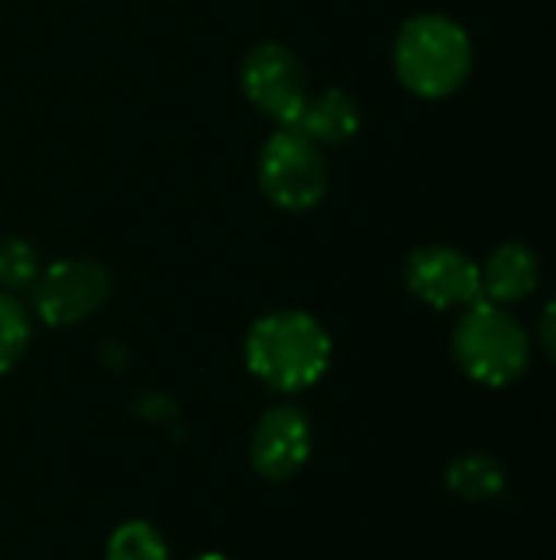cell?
I'll return each instance as SVG.
<instances>
[{
	"instance_id": "obj_13",
	"label": "cell",
	"mask_w": 556,
	"mask_h": 560,
	"mask_svg": "<svg viewBox=\"0 0 556 560\" xmlns=\"http://www.w3.org/2000/svg\"><path fill=\"white\" fill-rule=\"evenodd\" d=\"M29 345V318L23 305L0 289V374H7Z\"/></svg>"
},
{
	"instance_id": "obj_11",
	"label": "cell",
	"mask_w": 556,
	"mask_h": 560,
	"mask_svg": "<svg viewBox=\"0 0 556 560\" xmlns=\"http://www.w3.org/2000/svg\"><path fill=\"white\" fill-rule=\"evenodd\" d=\"M446 486L452 495H459L465 502H488V499H498L505 492L508 476L495 456L465 453V456L452 459V466L446 472Z\"/></svg>"
},
{
	"instance_id": "obj_9",
	"label": "cell",
	"mask_w": 556,
	"mask_h": 560,
	"mask_svg": "<svg viewBox=\"0 0 556 560\" xmlns=\"http://www.w3.org/2000/svg\"><path fill=\"white\" fill-rule=\"evenodd\" d=\"M482 272V299L495 305H514L534 295L541 285V259L524 243H501L478 266Z\"/></svg>"
},
{
	"instance_id": "obj_4",
	"label": "cell",
	"mask_w": 556,
	"mask_h": 560,
	"mask_svg": "<svg viewBox=\"0 0 556 560\" xmlns=\"http://www.w3.org/2000/svg\"><path fill=\"white\" fill-rule=\"evenodd\" d=\"M259 184L282 210H311L328 190V164L321 144L301 128L282 125L259 154Z\"/></svg>"
},
{
	"instance_id": "obj_8",
	"label": "cell",
	"mask_w": 556,
	"mask_h": 560,
	"mask_svg": "<svg viewBox=\"0 0 556 560\" xmlns=\"http://www.w3.org/2000/svg\"><path fill=\"white\" fill-rule=\"evenodd\" d=\"M308 456H311V420L298 407L279 404L259 417L249 443V459L262 479L285 482L308 463Z\"/></svg>"
},
{
	"instance_id": "obj_7",
	"label": "cell",
	"mask_w": 556,
	"mask_h": 560,
	"mask_svg": "<svg viewBox=\"0 0 556 560\" xmlns=\"http://www.w3.org/2000/svg\"><path fill=\"white\" fill-rule=\"evenodd\" d=\"M406 289L426 302L429 308L449 312V308H469L482 299V272L478 262L469 259L456 246L429 243L406 256L403 266Z\"/></svg>"
},
{
	"instance_id": "obj_1",
	"label": "cell",
	"mask_w": 556,
	"mask_h": 560,
	"mask_svg": "<svg viewBox=\"0 0 556 560\" xmlns=\"http://www.w3.org/2000/svg\"><path fill=\"white\" fill-rule=\"evenodd\" d=\"M246 364L272 390L298 394L315 387L331 368V338L308 312L262 315L246 335Z\"/></svg>"
},
{
	"instance_id": "obj_14",
	"label": "cell",
	"mask_w": 556,
	"mask_h": 560,
	"mask_svg": "<svg viewBox=\"0 0 556 560\" xmlns=\"http://www.w3.org/2000/svg\"><path fill=\"white\" fill-rule=\"evenodd\" d=\"M39 279L36 249L26 240H3L0 243V289L16 292Z\"/></svg>"
},
{
	"instance_id": "obj_16",
	"label": "cell",
	"mask_w": 556,
	"mask_h": 560,
	"mask_svg": "<svg viewBox=\"0 0 556 560\" xmlns=\"http://www.w3.org/2000/svg\"><path fill=\"white\" fill-rule=\"evenodd\" d=\"M193 560H233V558H226V555H200V558H193Z\"/></svg>"
},
{
	"instance_id": "obj_10",
	"label": "cell",
	"mask_w": 556,
	"mask_h": 560,
	"mask_svg": "<svg viewBox=\"0 0 556 560\" xmlns=\"http://www.w3.org/2000/svg\"><path fill=\"white\" fill-rule=\"evenodd\" d=\"M295 128H301L318 144H341L357 135L360 128V108L357 102L341 89H324L318 95H308Z\"/></svg>"
},
{
	"instance_id": "obj_5",
	"label": "cell",
	"mask_w": 556,
	"mask_h": 560,
	"mask_svg": "<svg viewBox=\"0 0 556 560\" xmlns=\"http://www.w3.org/2000/svg\"><path fill=\"white\" fill-rule=\"evenodd\" d=\"M108 292L111 279L98 262L59 259L33 282V308L46 325L66 328L92 318L108 302Z\"/></svg>"
},
{
	"instance_id": "obj_2",
	"label": "cell",
	"mask_w": 556,
	"mask_h": 560,
	"mask_svg": "<svg viewBox=\"0 0 556 560\" xmlns=\"http://www.w3.org/2000/svg\"><path fill=\"white\" fill-rule=\"evenodd\" d=\"M397 79L419 98H446L472 72V39L446 13L410 16L393 43Z\"/></svg>"
},
{
	"instance_id": "obj_12",
	"label": "cell",
	"mask_w": 556,
	"mask_h": 560,
	"mask_svg": "<svg viewBox=\"0 0 556 560\" xmlns=\"http://www.w3.org/2000/svg\"><path fill=\"white\" fill-rule=\"evenodd\" d=\"M105 560H170L161 532L147 522H125L108 538Z\"/></svg>"
},
{
	"instance_id": "obj_3",
	"label": "cell",
	"mask_w": 556,
	"mask_h": 560,
	"mask_svg": "<svg viewBox=\"0 0 556 560\" xmlns=\"http://www.w3.org/2000/svg\"><path fill=\"white\" fill-rule=\"evenodd\" d=\"M452 354L465 377L482 387H508L524 377L531 364V338L524 325L495 302L478 299L462 308L452 331Z\"/></svg>"
},
{
	"instance_id": "obj_15",
	"label": "cell",
	"mask_w": 556,
	"mask_h": 560,
	"mask_svg": "<svg viewBox=\"0 0 556 560\" xmlns=\"http://www.w3.org/2000/svg\"><path fill=\"white\" fill-rule=\"evenodd\" d=\"M537 338H541V348L547 351V358L556 361V299L544 305V312L537 318Z\"/></svg>"
},
{
	"instance_id": "obj_6",
	"label": "cell",
	"mask_w": 556,
	"mask_h": 560,
	"mask_svg": "<svg viewBox=\"0 0 556 560\" xmlns=\"http://www.w3.org/2000/svg\"><path fill=\"white\" fill-rule=\"evenodd\" d=\"M239 82L249 102L259 112L272 115L279 125H295L311 95L305 66L282 43H259L256 49H249V56L242 59Z\"/></svg>"
}]
</instances>
